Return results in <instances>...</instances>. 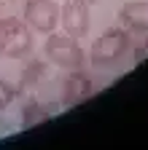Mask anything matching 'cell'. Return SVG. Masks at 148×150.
<instances>
[{"label": "cell", "mask_w": 148, "mask_h": 150, "mask_svg": "<svg viewBox=\"0 0 148 150\" xmlns=\"http://www.w3.org/2000/svg\"><path fill=\"white\" fill-rule=\"evenodd\" d=\"M129 54H132V32H127L119 24V27H108L102 35L94 38V43L89 48V62L97 70H108L116 67Z\"/></svg>", "instance_id": "obj_1"}, {"label": "cell", "mask_w": 148, "mask_h": 150, "mask_svg": "<svg viewBox=\"0 0 148 150\" xmlns=\"http://www.w3.org/2000/svg\"><path fill=\"white\" fill-rule=\"evenodd\" d=\"M43 56L49 64L59 67L65 72L86 67V51L81 48L78 38H73L67 32H49L43 43Z\"/></svg>", "instance_id": "obj_2"}, {"label": "cell", "mask_w": 148, "mask_h": 150, "mask_svg": "<svg viewBox=\"0 0 148 150\" xmlns=\"http://www.w3.org/2000/svg\"><path fill=\"white\" fill-rule=\"evenodd\" d=\"M97 94V83L94 75H89L84 67L81 70H70L62 83H59V105L62 107H76L86 99H92Z\"/></svg>", "instance_id": "obj_3"}, {"label": "cell", "mask_w": 148, "mask_h": 150, "mask_svg": "<svg viewBox=\"0 0 148 150\" xmlns=\"http://www.w3.org/2000/svg\"><path fill=\"white\" fill-rule=\"evenodd\" d=\"M22 22L38 35H49L59 24V3L54 0H27L22 11Z\"/></svg>", "instance_id": "obj_4"}, {"label": "cell", "mask_w": 148, "mask_h": 150, "mask_svg": "<svg viewBox=\"0 0 148 150\" xmlns=\"http://www.w3.org/2000/svg\"><path fill=\"white\" fill-rule=\"evenodd\" d=\"M59 24L67 35L73 38H86L92 30V13L86 3H78V0H67L65 6H59Z\"/></svg>", "instance_id": "obj_5"}, {"label": "cell", "mask_w": 148, "mask_h": 150, "mask_svg": "<svg viewBox=\"0 0 148 150\" xmlns=\"http://www.w3.org/2000/svg\"><path fill=\"white\" fill-rule=\"evenodd\" d=\"M8 24V35H6V54L8 59H27L32 54V30L22 22V19H6Z\"/></svg>", "instance_id": "obj_6"}, {"label": "cell", "mask_w": 148, "mask_h": 150, "mask_svg": "<svg viewBox=\"0 0 148 150\" xmlns=\"http://www.w3.org/2000/svg\"><path fill=\"white\" fill-rule=\"evenodd\" d=\"M119 24L127 32L148 35V3L145 0H129L119 8Z\"/></svg>", "instance_id": "obj_7"}, {"label": "cell", "mask_w": 148, "mask_h": 150, "mask_svg": "<svg viewBox=\"0 0 148 150\" xmlns=\"http://www.w3.org/2000/svg\"><path fill=\"white\" fill-rule=\"evenodd\" d=\"M54 112H57V105L54 102H43V99H27V105L22 107V129H35L46 121L54 118Z\"/></svg>", "instance_id": "obj_8"}, {"label": "cell", "mask_w": 148, "mask_h": 150, "mask_svg": "<svg viewBox=\"0 0 148 150\" xmlns=\"http://www.w3.org/2000/svg\"><path fill=\"white\" fill-rule=\"evenodd\" d=\"M49 78V62H38V59H32L24 64L22 70V78L19 83H16V91L19 94H35L38 91V86Z\"/></svg>", "instance_id": "obj_9"}, {"label": "cell", "mask_w": 148, "mask_h": 150, "mask_svg": "<svg viewBox=\"0 0 148 150\" xmlns=\"http://www.w3.org/2000/svg\"><path fill=\"white\" fill-rule=\"evenodd\" d=\"M16 97H19L16 86H11L8 81H3V78H0V112H6V110L16 102Z\"/></svg>", "instance_id": "obj_10"}, {"label": "cell", "mask_w": 148, "mask_h": 150, "mask_svg": "<svg viewBox=\"0 0 148 150\" xmlns=\"http://www.w3.org/2000/svg\"><path fill=\"white\" fill-rule=\"evenodd\" d=\"M132 59L135 62H145L148 59V35H140V40L132 43Z\"/></svg>", "instance_id": "obj_11"}, {"label": "cell", "mask_w": 148, "mask_h": 150, "mask_svg": "<svg viewBox=\"0 0 148 150\" xmlns=\"http://www.w3.org/2000/svg\"><path fill=\"white\" fill-rule=\"evenodd\" d=\"M6 35H8V24H6V19L0 16V56L6 54Z\"/></svg>", "instance_id": "obj_12"}, {"label": "cell", "mask_w": 148, "mask_h": 150, "mask_svg": "<svg viewBox=\"0 0 148 150\" xmlns=\"http://www.w3.org/2000/svg\"><path fill=\"white\" fill-rule=\"evenodd\" d=\"M78 3H86V6H94L97 0H78Z\"/></svg>", "instance_id": "obj_13"}]
</instances>
